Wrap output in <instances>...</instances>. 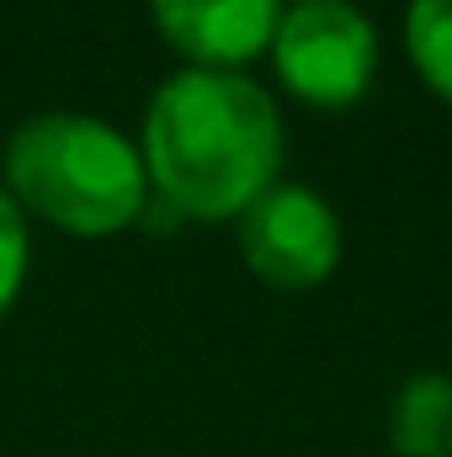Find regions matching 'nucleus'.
Segmentation results:
<instances>
[{"label": "nucleus", "instance_id": "nucleus-1", "mask_svg": "<svg viewBox=\"0 0 452 457\" xmlns=\"http://www.w3.org/2000/svg\"><path fill=\"white\" fill-rule=\"evenodd\" d=\"M149 197L181 219H239L282 170V117L245 70H176L144 112Z\"/></svg>", "mask_w": 452, "mask_h": 457}, {"label": "nucleus", "instance_id": "nucleus-6", "mask_svg": "<svg viewBox=\"0 0 452 457\" xmlns=\"http://www.w3.org/2000/svg\"><path fill=\"white\" fill-rule=\"evenodd\" d=\"M389 447L399 457H452V378L415 372L389 404Z\"/></svg>", "mask_w": 452, "mask_h": 457}, {"label": "nucleus", "instance_id": "nucleus-8", "mask_svg": "<svg viewBox=\"0 0 452 457\" xmlns=\"http://www.w3.org/2000/svg\"><path fill=\"white\" fill-rule=\"evenodd\" d=\"M27 261H32L27 219H21V208L5 197V187H0V314L16 303V293H21V282H27Z\"/></svg>", "mask_w": 452, "mask_h": 457}, {"label": "nucleus", "instance_id": "nucleus-4", "mask_svg": "<svg viewBox=\"0 0 452 457\" xmlns=\"http://www.w3.org/2000/svg\"><path fill=\"white\" fill-rule=\"evenodd\" d=\"M239 255L266 287L309 293L331 282V271L340 266L336 208L314 187L277 181L239 213Z\"/></svg>", "mask_w": 452, "mask_h": 457}, {"label": "nucleus", "instance_id": "nucleus-3", "mask_svg": "<svg viewBox=\"0 0 452 457\" xmlns=\"http://www.w3.org/2000/svg\"><path fill=\"white\" fill-rule=\"evenodd\" d=\"M277 80L320 112L356 107L378 80V32L372 21L346 5H293L272 32Z\"/></svg>", "mask_w": 452, "mask_h": 457}, {"label": "nucleus", "instance_id": "nucleus-5", "mask_svg": "<svg viewBox=\"0 0 452 457\" xmlns=\"http://www.w3.org/2000/svg\"><path fill=\"white\" fill-rule=\"evenodd\" d=\"M149 16L187 70H245L272 48L282 0H149Z\"/></svg>", "mask_w": 452, "mask_h": 457}, {"label": "nucleus", "instance_id": "nucleus-7", "mask_svg": "<svg viewBox=\"0 0 452 457\" xmlns=\"http://www.w3.org/2000/svg\"><path fill=\"white\" fill-rule=\"evenodd\" d=\"M405 54L415 64V75L452 107V0H410Z\"/></svg>", "mask_w": 452, "mask_h": 457}, {"label": "nucleus", "instance_id": "nucleus-9", "mask_svg": "<svg viewBox=\"0 0 452 457\" xmlns=\"http://www.w3.org/2000/svg\"><path fill=\"white\" fill-rule=\"evenodd\" d=\"M293 5H346V0H293Z\"/></svg>", "mask_w": 452, "mask_h": 457}, {"label": "nucleus", "instance_id": "nucleus-2", "mask_svg": "<svg viewBox=\"0 0 452 457\" xmlns=\"http://www.w3.org/2000/svg\"><path fill=\"white\" fill-rule=\"evenodd\" d=\"M5 197L75 239H107L144 219L149 176L113 122L43 112L5 144Z\"/></svg>", "mask_w": 452, "mask_h": 457}]
</instances>
